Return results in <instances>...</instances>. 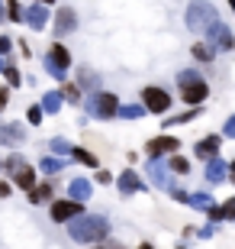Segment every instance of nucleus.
<instances>
[{"instance_id": "a211bd4d", "label": "nucleus", "mask_w": 235, "mask_h": 249, "mask_svg": "<svg viewBox=\"0 0 235 249\" xmlns=\"http://www.w3.org/2000/svg\"><path fill=\"white\" fill-rule=\"evenodd\" d=\"M13 181H16V185L23 188V191H32V188H36V172H32L29 165H23V168L16 172V175H13Z\"/></svg>"}, {"instance_id": "8fccbe9b", "label": "nucleus", "mask_w": 235, "mask_h": 249, "mask_svg": "<svg viewBox=\"0 0 235 249\" xmlns=\"http://www.w3.org/2000/svg\"><path fill=\"white\" fill-rule=\"evenodd\" d=\"M0 165H3V162H0Z\"/></svg>"}, {"instance_id": "39448f33", "label": "nucleus", "mask_w": 235, "mask_h": 249, "mask_svg": "<svg viewBox=\"0 0 235 249\" xmlns=\"http://www.w3.org/2000/svg\"><path fill=\"white\" fill-rule=\"evenodd\" d=\"M84 204L81 201H55L52 204V220H58V223H71V220H78V217H84Z\"/></svg>"}, {"instance_id": "79ce46f5", "label": "nucleus", "mask_w": 235, "mask_h": 249, "mask_svg": "<svg viewBox=\"0 0 235 249\" xmlns=\"http://www.w3.org/2000/svg\"><path fill=\"white\" fill-rule=\"evenodd\" d=\"M3 10H7V3H3V0H0V19H3Z\"/></svg>"}, {"instance_id": "a18cd8bd", "label": "nucleus", "mask_w": 235, "mask_h": 249, "mask_svg": "<svg viewBox=\"0 0 235 249\" xmlns=\"http://www.w3.org/2000/svg\"><path fill=\"white\" fill-rule=\"evenodd\" d=\"M36 3H46V7H48V3H52V0H36Z\"/></svg>"}, {"instance_id": "ea45409f", "label": "nucleus", "mask_w": 235, "mask_h": 249, "mask_svg": "<svg viewBox=\"0 0 235 249\" xmlns=\"http://www.w3.org/2000/svg\"><path fill=\"white\" fill-rule=\"evenodd\" d=\"M7 101H10V91H7V88H0V113H3V107H7Z\"/></svg>"}, {"instance_id": "4468645a", "label": "nucleus", "mask_w": 235, "mask_h": 249, "mask_svg": "<svg viewBox=\"0 0 235 249\" xmlns=\"http://www.w3.org/2000/svg\"><path fill=\"white\" fill-rule=\"evenodd\" d=\"M219 146H222V136H206V139H200V142H197V156L209 162V159H216Z\"/></svg>"}, {"instance_id": "cd10ccee", "label": "nucleus", "mask_w": 235, "mask_h": 249, "mask_svg": "<svg viewBox=\"0 0 235 249\" xmlns=\"http://www.w3.org/2000/svg\"><path fill=\"white\" fill-rule=\"evenodd\" d=\"M168 168H171V172H177V175H187V172H190V162H187L184 156H171Z\"/></svg>"}, {"instance_id": "c03bdc74", "label": "nucleus", "mask_w": 235, "mask_h": 249, "mask_svg": "<svg viewBox=\"0 0 235 249\" xmlns=\"http://www.w3.org/2000/svg\"><path fill=\"white\" fill-rule=\"evenodd\" d=\"M3 68H7V62H3V58H0V71H3Z\"/></svg>"}, {"instance_id": "ddd939ff", "label": "nucleus", "mask_w": 235, "mask_h": 249, "mask_svg": "<svg viewBox=\"0 0 235 249\" xmlns=\"http://www.w3.org/2000/svg\"><path fill=\"white\" fill-rule=\"evenodd\" d=\"M226 175H229V165L222 162V159H209V162H206V181H209V185L226 181Z\"/></svg>"}, {"instance_id": "f03ea898", "label": "nucleus", "mask_w": 235, "mask_h": 249, "mask_svg": "<svg viewBox=\"0 0 235 249\" xmlns=\"http://www.w3.org/2000/svg\"><path fill=\"white\" fill-rule=\"evenodd\" d=\"M219 23V13L209 0H193L187 7V26L190 33H209V29Z\"/></svg>"}, {"instance_id": "f3484780", "label": "nucleus", "mask_w": 235, "mask_h": 249, "mask_svg": "<svg viewBox=\"0 0 235 249\" xmlns=\"http://www.w3.org/2000/svg\"><path fill=\"white\" fill-rule=\"evenodd\" d=\"M0 142H7V146H19V142H23V126H19V123L0 126Z\"/></svg>"}, {"instance_id": "37998d69", "label": "nucleus", "mask_w": 235, "mask_h": 249, "mask_svg": "<svg viewBox=\"0 0 235 249\" xmlns=\"http://www.w3.org/2000/svg\"><path fill=\"white\" fill-rule=\"evenodd\" d=\"M229 168H232V185H235V162H232V165H229Z\"/></svg>"}, {"instance_id": "7ed1b4c3", "label": "nucleus", "mask_w": 235, "mask_h": 249, "mask_svg": "<svg viewBox=\"0 0 235 249\" xmlns=\"http://www.w3.org/2000/svg\"><path fill=\"white\" fill-rule=\"evenodd\" d=\"M68 65H71V52L62 46V42H52L46 52V71L58 81H64V74H68Z\"/></svg>"}, {"instance_id": "4c0bfd02", "label": "nucleus", "mask_w": 235, "mask_h": 249, "mask_svg": "<svg viewBox=\"0 0 235 249\" xmlns=\"http://www.w3.org/2000/svg\"><path fill=\"white\" fill-rule=\"evenodd\" d=\"M10 49H13V42H10V36H0V58L7 55Z\"/></svg>"}, {"instance_id": "49530a36", "label": "nucleus", "mask_w": 235, "mask_h": 249, "mask_svg": "<svg viewBox=\"0 0 235 249\" xmlns=\"http://www.w3.org/2000/svg\"><path fill=\"white\" fill-rule=\"evenodd\" d=\"M229 7H232V10H235V0H229Z\"/></svg>"}, {"instance_id": "a878e982", "label": "nucleus", "mask_w": 235, "mask_h": 249, "mask_svg": "<svg viewBox=\"0 0 235 249\" xmlns=\"http://www.w3.org/2000/svg\"><path fill=\"white\" fill-rule=\"evenodd\" d=\"M3 78H7L10 88H19V84H23V74H19L16 65H7V68H3Z\"/></svg>"}, {"instance_id": "2f4dec72", "label": "nucleus", "mask_w": 235, "mask_h": 249, "mask_svg": "<svg viewBox=\"0 0 235 249\" xmlns=\"http://www.w3.org/2000/svg\"><path fill=\"white\" fill-rule=\"evenodd\" d=\"M71 159H74V162H84V165H91V168H97V159H94L87 149H74Z\"/></svg>"}, {"instance_id": "de8ad7c7", "label": "nucleus", "mask_w": 235, "mask_h": 249, "mask_svg": "<svg viewBox=\"0 0 235 249\" xmlns=\"http://www.w3.org/2000/svg\"><path fill=\"white\" fill-rule=\"evenodd\" d=\"M139 249H155V246H139Z\"/></svg>"}, {"instance_id": "0eeeda50", "label": "nucleus", "mask_w": 235, "mask_h": 249, "mask_svg": "<svg viewBox=\"0 0 235 249\" xmlns=\"http://www.w3.org/2000/svg\"><path fill=\"white\" fill-rule=\"evenodd\" d=\"M177 149H181V142H177L174 136H155V139H148V142H145V156L155 162L161 152H171V156H177Z\"/></svg>"}, {"instance_id": "9b49d317", "label": "nucleus", "mask_w": 235, "mask_h": 249, "mask_svg": "<svg viewBox=\"0 0 235 249\" xmlns=\"http://www.w3.org/2000/svg\"><path fill=\"white\" fill-rule=\"evenodd\" d=\"M116 188H119L123 194H139V191H145V185L139 181V175L132 172V168H126V172L116 178Z\"/></svg>"}, {"instance_id": "aec40b11", "label": "nucleus", "mask_w": 235, "mask_h": 249, "mask_svg": "<svg viewBox=\"0 0 235 249\" xmlns=\"http://www.w3.org/2000/svg\"><path fill=\"white\" fill-rule=\"evenodd\" d=\"M39 168H42V172H46V175H58V172H62L64 168V162L58 156H46L42 159V162H39Z\"/></svg>"}, {"instance_id": "e433bc0d", "label": "nucleus", "mask_w": 235, "mask_h": 249, "mask_svg": "<svg viewBox=\"0 0 235 249\" xmlns=\"http://www.w3.org/2000/svg\"><path fill=\"white\" fill-rule=\"evenodd\" d=\"M171 197H174V201H181V204H190V191H181V188H174Z\"/></svg>"}, {"instance_id": "a19ab883", "label": "nucleus", "mask_w": 235, "mask_h": 249, "mask_svg": "<svg viewBox=\"0 0 235 249\" xmlns=\"http://www.w3.org/2000/svg\"><path fill=\"white\" fill-rule=\"evenodd\" d=\"M0 197H10V185L7 181H0Z\"/></svg>"}, {"instance_id": "5701e85b", "label": "nucleus", "mask_w": 235, "mask_h": 249, "mask_svg": "<svg viewBox=\"0 0 235 249\" xmlns=\"http://www.w3.org/2000/svg\"><path fill=\"white\" fill-rule=\"evenodd\" d=\"M197 117H200V110H197V107H190L187 113H181V117H168V120H164V129H171L174 123H190V120H197Z\"/></svg>"}, {"instance_id": "f704fd0d", "label": "nucleus", "mask_w": 235, "mask_h": 249, "mask_svg": "<svg viewBox=\"0 0 235 249\" xmlns=\"http://www.w3.org/2000/svg\"><path fill=\"white\" fill-rule=\"evenodd\" d=\"M3 165H7V172H13V175H16V172H19L23 165H26V162H23V156H10L7 162H3Z\"/></svg>"}, {"instance_id": "9d476101", "label": "nucleus", "mask_w": 235, "mask_h": 249, "mask_svg": "<svg viewBox=\"0 0 235 249\" xmlns=\"http://www.w3.org/2000/svg\"><path fill=\"white\" fill-rule=\"evenodd\" d=\"M206 94H209L206 81H197V84H187V88H181V97L190 104V107H200V104L206 101Z\"/></svg>"}, {"instance_id": "1a4fd4ad", "label": "nucleus", "mask_w": 235, "mask_h": 249, "mask_svg": "<svg viewBox=\"0 0 235 249\" xmlns=\"http://www.w3.org/2000/svg\"><path fill=\"white\" fill-rule=\"evenodd\" d=\"M206 39L213 42L216 49H235V36H232V29L222 26V23H216V26L206 33Z\"/></svg>"}, {"instance_id": "b1692460", "label": "nucleus", "mask_w": 235, "mask_h": 249, "mask_svg": "<svg viewBox=\"0 0 235 249\" xmlns=\"http://www.w3.org/2000/svg\"><path fill=\"white\" fill-rule=\"evenodd\" d=\"M7 17L13 19V23H23V19H26V10L19 7V0H7Z\"/></svg>"}, {"instance_id": "473e14b6", "label": "nucleus", "mask_w": 235, "mask_h": 249, "mask_svg": "<svg viewBox=\"0 0 235 249\" xmlns=\"http://www.w3.org/2000/svg\"><path fill=\"white\" fill-rule=\"evenodd\" d=\"M52 152H55V156H68V152H74V149L68 146V139L55 136V139H52Z\"/></svg>"}, {"instance_id": "7c9ffc66", "label": "nucleus", "mask_w": 235, "mask_h": 249, "mask_svg": "<svg viewBox=\"0 0 235 249\" xmlns=\"http://www.w3.org/2000/svg\"><path fill=\"white\" fill-rule=\"evenodd\" d=\"M190 204L200 207V211H213V197L209 194H190Z\"/></svg>"}, {"instance_id": "09e8293b", "label": "nucleus", "mask_w": 235, "mask_h": 249, "mask_svg": "<svg viewBox=\"0 0 235 249\" xmlns=\"http://www.w3.org/2000/svg\"><path fill=\"white\" fill-rule=\"evenodd\" d=\"M177 249H184V246H177Z\"/></svg>"}, {"instance_id": "f257e3e1", "label": "nucleus", "mask_w": 235, "mask_h": 249, "mask_svg": "<svg viewBox=\"0 0 235 249\" xmlns=\"http://www.w3.org/2000/svg\"><path fill=\"white\" fill-rule=\"evenodd\" d=\"M68 233H71V240L74 243H97L103 240L110 233V223L103 220V217H78V220L68 223Z\"/></svg>"}, {"instance_id": "72a5a7b5", "label": "nucleus", "mask_w": 235, "mask_h": 249, "mask_svg": "<svg viewBox=\"0 0 235 249\" xmlns=\"http://www.w3.org/2000/svg\"><path fill=\"white\" fill-rule=\"evenodd\" d=\"M42 113H46V110H42V104H36V107H29V110H26V120L32 123V126H39V123H42Z\"/></svg>"}, {"instance_id": "f8f14e48", "label": "nucleus", "mask_w": 235, "mask_h": 249, "mask_svg": "<svg viewBox=\"0 0 235 249\" xmlns=\"http://www.w3.org/2000/svg\"><path fill=\"white\" fill-rule=\"evenodd\" d=\"M26 23H29V29H46L48 7H46V3H32V7L26 10Z\"/></svg>"}, {"instance_id": "c756f323", "label": "nucleus", "mask_w": 235, "mask_h": 249, "mask_svg": "<svg viewBox=\"0 0 235 249\" xmlns=\"http://www.w3.org/2000/svg\"><path fill=\"white\" fill-rule=\"evenodd\" d=\"M213 55H216V52H213L209 46H203V42L193 46V58H197V62H213Z\"/></svg>"}, {"instance_id": "2eb2a0df", "label": "nucleus", "mask_w": 235, "mask_h": 249, "mask_svg": "<svg viewBox=\"0 0 235 249\" xmlns=\"http://www.w3.org/2000/svg\"><path fill=\"white\" fill-rule=\"evenodd\" d=\"M68 191H71V201H91V191H94V185L87 181V178H74L71 185H68Z\"/></svg>"}, {"instance_id": "412c9836", "label": "nucleus", "mask_w": 235, "mask_h": 249, "mask_svg": "<svg viewBox=\"0 0 235 249\" xmlns=\"http://www.w3.org/2000/svg\"><path fill=\"white\" fill-rule=\"evenodd\" d=\"M145 104H126L123 110H119V117H126V120H139V117H145Z\"/></svg>"}, {"instance_id": "bb28decb", "label": "nucleus", "mask_w": 235, "mask_h": 249, "mask_svg": "<svg viewBox=\"0 0 235 249\" xmlns=\"http://www.w3.org/2000/svg\"><path fill=\"white\" fill-rule=\"evenodd\" d=\"M48 197H52V185H39V188H32V194H29L32 204H42V201H48Z\"/></svg>"}, {"instance_id": "6e6552de", "label": "nucleus", "mask_w": 235, "mask_h": 249, "mask_svg": "<svg viewBox=\"0 0 235 249\" xmlns=\"http://www.w3.org/2000/svg\"><path fill=\"white\" fill-rule=\"evenodd\" d=\"M74 26H78V17H74L71 7H62L58 13H55V36L58 39L68 36V33H74Z\"/></svg>"}, {"instance_id": "6ab92c4d", "label": "nucleus", "mask_w": 235, "mask_h": 249, "mask_svg": "<svg viewBox=\"0 0 235 249\" xmlns=\"http://www.w3.org/2000/svg\"><path fill=\"white\" fill-rule=\"evenodd\" d=\"M62 101H64V97L58 91H48L46 97H42V110H46V113H58V110H62Z\"/></svg>"}, {"instance_id": "423d86ee", "label": "nucleus", "mask_w": 235, "mask_h": 249, "mask_svg": "<svg viewBox=\"0 0 235 249\" xmlns=\"http://www.w3.org/2000/svg\"><path fill=\"white\" fill-rule=\"evenodd\" d=\"M142 104L152 113H164L168 107H171V94L164 91V88H145L142 91Z\"/></svg>"}, {"instance_id": "c9c22d12", "label": "nucleus", "mask_w": 235, "mask_h": 249, "mask_svg": "<svg viewBox=\"0 0 235 249\" xmlns=\"http://www.w3.org/2000/svg\"><path fill=\"white\" fill-rule=\"evenodd\" d=\"M222 136H226V139H235V113L226 120V126H222Z\"/></svg>"}, {"instance_id": "dca6fc26", "label": "nucleus", "mask_w": 235, "mask_h": 249, "mask_svg": "<svg viewBox=\"0 0 235 249\" xmlns=\"http://www.w3.org/2000/svg\"><path fill=\"white\" fill-rule=\"evenodd\" d=\"M78 88L81 91H97L100 94V74L91 68H78Z\"/></svg>"}, {"instance_id": "4be33fe9", "label": "nucleus", "mask_w": 235, "mask_h": 249, "mask_svg": "<svg viewBox=\"0 0 235 249\" xmlns=\"http://www.w3.org/2000/svg\"><path fill=\"white\" fill-rule=\"evenodd\" d=\"M148 178H152V185H158V188L168 185V175H164V168H161V165H155V162H148Z\"/></svg>"}, {"instance_id": "20e7f679", "label": "nucleus", "mask_w": 235, "mask_h": 249, "mask_svg": "<svg viewBox=\"0 0 235 249\" xmlns=\"http://www.w3.org/2000/svg\"><path fill=\"white\" fill-rule=\"evenodd\" d=\"M119 101H116V94H110V91H100L94 94V101H91V113L94 117H100V120H113V117H119Z\"/></svg>"}, {"instance_id": "c85d7f7f", "label": "nucleus", "mask_w": 235, "mask_h": 249, "mask_svg": "<svg viewBox=\"0 0 235 249\" xmlns=\"http://www.w3.org/2000/svg\"><path fill=\"white\" fill-rule=\"evenodd\" d=\"M62 97L68 104H81V88H78V84H64V88H62Z\"/></svg>"}, {"instance_id": "393cba45", "label": "nucleus", "mask_w": 235, "mask_h": 249, "mask_svg": "<svg viewBox=\"0 0 235 249\" xmlns=\"http://www.w3.org/2000/svg\"><path fill=\"white\" fill-rule=\"evenodd\" d=\"M197 81H203V74H200L197 68H187V71L177 74V84H181V88H187V84H197Z\"/></svg>"}, {"instance_id": "58836bf2", "label": "nucleus", "mask_w": 235, "mask_h": 249, "mask_svg": "<svg viewBox=\"0 0 235 249\" xmlns=\"http://www.w3.org/2000/svg\"><path fill=\"white\" fill-rule=\"evenodd\" d=\"M97 181H100V185H110V181H113V175H110V172H100V168H97Z\"/></svg>"}]
</instances>
